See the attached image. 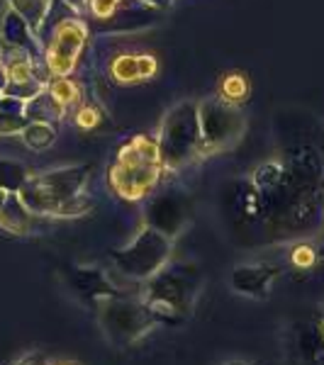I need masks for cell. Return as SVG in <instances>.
<instances>
[{
	"label": "cell",
	"instance_id": "cell-1",
	"mask_svg": "<svg viewBox=\"0 0 324 365\" xmlns=\"http://www.w3.org/2000/svg\"><path fill=\"white\" fill-rule=\"evenodd\" d=\"M91 166H66L29 175L17 190L32 215L39 217H81L91 210L83 187L91 178Z\"/></svg>",
	"mask_w": 324,
	"mask_h": 365
},
{
	"label": "cell",
	"instance_id": "cell-2",
	"mask_svg": "<svg viewBox=\"0 0 324 365\" xmlns=\"http://www.w3.org/2000/svg\"><path fill=\"white\" fill-rule=\"evenodd\" d=\"M200 285L203 280H200L198 268L186 266V263H166L149 280H144V290L139 297L156 314L158 324L178 327L193 314Z\"/></svg>",
	"mask_w": 324,
	"mask_h": 365
},
{
	"label": "cell",
	"instance_id": "cell-3",
	"mask_svg": "<svg viewBox=\"0 0 324 365\" xmlns=\"http://www.w3.org/2000/svg\"><path fill=\"white\" fill-rule=\"evenodd\" d=\"M161 170L163 163L158 154V139L137 134L117 151L115 163L108 168V185L122 200L137 202L154 192Z\"/></svg>",
	"mask_w": 324,
	"mask_h": 365
},
{
	"label": "cell",
	"instance_id": "cell-4",
	"mask_svg": "<svg viewBox=\"0 0 324 365\" xmlns=\"http://www.w3.org/2000/svg\"><path fill=\"white\" fill-rule=\"evenodd\" d=\"M98 324L115 349H129L156 327V314L141 297L117 295L96 304Z\"/></svg>",
	"mask_w": 324,
	"mask_h": 365
},
{
	"label": "cell",
	"instance_id": "cell-5",
	"mask_svg": "<svg viewBox=\"0 0 324 365\" xmlns=\"http://www.w3.org/2000/svg\"><path fill=\"white\" fill-rule=\"evenodd\" d=\"M158 154L163 168H181L203 156V129L196 103L186 100L166 113L158 134Z\"/></svg>",
	"mask_w": 324,
	"mask_h": 365
},
{
	"label": "cell",
	"instance_id": "cell-6",
	"mask_svg": "<svg viewBox=\"0 0 324 365\" xmlns=\"http://www.w3.org/2000/svg\"><path fill=\"white\" fill-rule=\"evenodd\" d=\"M171 251H173L171 237L146 225L125 249H115L110 253V258H113L115 268L127 278L149 280L156 270H161L168 263Z\"/></svg>",
	"mask_w": 324,
	"mask_h": 365
},
{
	"label": "cell",
	"instance_id": "cell-7",
	"mask_svg": "<svg viewBox=\"0 0 324 365\" xmlns=\"http://www.w3.org/2000/svg\"><path fill=\"white\" fill-rule=\"evenodd\" d=\"M198 117L203 129V156L232 146L246 129V120L241 117L239 108L222 103L220 98L203 100L198 105Z\"/></svg>",
	"mask_w": 324,
	"mask_h": 365
},
{
	"label": "cell",
	"instance_id": "cell-8",
	"mask_svg": "<svg viewBox=\"0 0 324 365\" xmlns=\"http://www.w3.org/2000/svg\"><path fill=\"white\" fill-rule=\"evenodd\" d=\"M290 182V202L295 200H320L324 185V158L315 146H293L283 163Z\"/></svg>",
	"mask_w": 324,
	"mask_h": 365
},
{
	"label": "cell",
	"instance_id": "cell-9",
	"mask_svg": "<svg viewBox=\"0 0 324 365\" xmlns=\"http://www.w3.org/2000/svg\"><path fill=\"white\" fill-rule=\"evenodd\" d=\"M88 39V27L79 20H61L51 32V42L46 46L44 58L49 73H54L56 78L69 76L79 63V56L86 46Z\"/></svg>",
	"mask_w": 324,
	"mask_h": 365
},
{
	"label": "cell",
	"instance_id": "cell-10",
	"mask_svg": "<svg viewBox=\"0 0 324 365\" xmlns=\"http://www.w3.org/2000/svg\"><path fill=\"white\" fill-rule=\"evenodd\" d=\"M69 285L88 304H98L100 299L125 295L113 280L108 278L103 268L98 266H74L69 270Z\"/></svg>",
	"mask_w": 324,
	"mask_h": 365
},
{
	"label": "cell",
	"instance_id": "cell-11",
	"mask_svg": "<svg viewBox=\"0 0 324 365\" xmlns=\"http://www.w3.org/2000/svg\"><path fill=\"white\" fill-rule=\"evenodd\" d=\"M280 275L278 266H270V263H241L232 270L229 275V285L232 290L241 297L251 299H266L270 282Z\"/></svg>",
	"mask_w": 324,
	"mask_h": 365
},
{
	"label": "cell",
	"instance_id": "cell-12",
	"mask_svg": "<svg viewBox=\"0 0 324 365\" xmlns=\"http://www.w3.org/2000/svg\"><path fill=\"white\" fill-rule=\"evenodd\" d=\"M146 225L158 229L166 237H178L188 225V210L186 202L178 195H154L146 207Z\"/></svg>",
	"mask_w": 324,
	"mask_h": 365
},
{
	"label": "cell",
	"instance_id": "cell-13",
	"mask_svg": "<svg viewBox=\"0 0 324 365\" xmlns=\"http://www.w3.org/2000/svg\"><path fill=\"white\" fill-rule=\"evenodd\" d=\"M0 39L8 46H13V49H25L27 54H32L34 58H39V54H42V49H39V44H37V34H34L27 22L10 8L3 17V25H0Z\"/></svg>",
	"mask_w": 324,
	"mask_h": 365
},
{
	"label": "cell",
	"instance_id": "cell-14",
	"mask_svg": "<svg viewBox=\"0 0 324 365\" xmlns=\"http://www.w3.org/2000/svg\"><path fill=\"white\" fill-rule=\"evenodd\" d=\"M113 81L115 83H139L156 73V61L154 56H117L113 61Z\"/></svg>",
	"mask_w": 324,
	"mask_h": 365
},
{
	"label": "cell",
	"instance_id": "cell-15",
	"mask_svg": "<svg viewBox=\"0 0 324 365\" xmlns=\"http://www.w3.org/2000/svg\"><path fill=\"white\" fill-rule=\"evenodd\" d=\"M0 229L15 237H25L32 229V212L27 210V205L22 202L17 192H8L5 205L0 210Z\"/></svg>",
	"mask_w": 324,
	"mask_h": 365
},
{
	"label": "cell",
	"instance_id": "cell-16",
	"mask_svg": "<svg viewBox=\"0 0 324 365\" xmlns=\"http://www.w3.org/2000/svg\"><path fill=\"white\" fill-rule=\"evenodd\" d=\"M251 96V86H249V76L241 73V71H232V73H225L220 81V88H217V98L227 105H234L239 108L241 103H246Z\"/></svg>",
	"mask_w": 324,
	"mask_h": 365
},
{
	"label": "cell",
	"instance_id": "cell-17",
	"mask_svg": "<svg viewBox=\"0 0 324 365\" xmlns=\"http://www.w3.org/2000/svg\"><path fill=\"white\" fill-rule=\"evenodd\" d=\"M300 353H303L305 363L310 365H324V324H305L303 334H300Z\"/></svg>",
	"mask_w": 324,
	"mask_h": 365
},
{
	"label": "cell",
	"instance_id": "cell-18",
	"mask_svg": "<svg viewBox=\"0 0 324 365\" xmlns=\"http://www.w3.org/2000/svg\"><path fill=\"white\" fill-rule=\"evenodd\" d=\"M66 113V110L61 108V105L56 103L54 98H51V93L44 91L39 93V96H34L32 100H27L25 103V117L29 122H49L51 125V120H61V115Z\"/></svg>",
	"mask_w": 324,
	"mask_h": 365
},
{
	"label": "cell",
	"instance_id": "cell-19",
	"mask_svg": "<svg viewBox=\"0 0 324 365\" xmlns=\"http://www.w3.org/2000/svg\"><path fill=\"white\" fill-rule=\"evenodd\" d=\"M27 117H25V103L17 98H0V137L3 134H17L27 127Z\"/></svg>",
	"mask_w": 324,
	"mask_h": 365
},
{
	"label": "cell",
	"instance_id": "cell-20",
	"mask_svg": "<svg viewBox=\"0 0 324 365\" xmlns=\"http://www.w3.org/2000/svg\"><path fill=\"white\" fill-rule=\"evenodd\" d=\"M8 8L15 10L29 25V29L37 34L51 10V0H8Z\"/></svg>",
	"mask_w": 324,
	"mask_h": 365
},
{
	"label": "cell",
	"instance_id": "cell-21",
	"mask_svg": "<svg viewBox=\"0 0 324 365\" xmlns=\"http://www.w3.org/2000/svg\"><path fill=\"white\" fill-rule=\"evenodd\" d=\"M234 207L237 215L244 217L246 222H254L261 215V202H258V192L254 182H237V190H234Z\"/></svg>",
	"mask_w": 324,
	"mask_h": 365
},
{
	"label": "cell",
	"instance_id": "cell-22",
	"mask_svg": "<svg viewBox=\"0 0 324 365\" xmlns=\"http://www.w3.org/2000/svg\"><path fill=\"white\" fill-rule=\"evenodd\" d=\"M22 141L32 151H44L56 141V129L49 122H27V127L22 129Z\"/></svg>",
	"mask_w": 324,
	"mask_h": 365
},
{
	"label": "cell",
	"instance_id": "cell-23",
	"mask_svg": "<svg viewBox=\"0 0 324 365\" xmlns=\"http://www.w3.org/2000/svg\"><path fill=\"white\" fill-rule=\"evenodd\" d=\"M29 178L27 168L20 161H8V158H0V190L17 192L25 180Z\"/></svg>",
	"mask_w": 324,
	"mask_h": 365
},
{
	"label": "cell",
	"instance_id": "cell-24",
	"mask_svg": "<svg viewBox=\"0 0 324 365\" xmlns=\"http://www.w3.org/2000/svg\"><path fill=\"white\" fill-rule=\"evenodd\" d=\"M46 91L51 93V98H54L64 110L76 108V105H79V100H81L79 86H76L71 78H66V76H61V78L51 81V83L46 86Z\"/></svg>",
	"mask_w": 324,
	"mask_h": 365
},
{
	"label": "cell",
	"instance_id": "cell-25",
	"mask_svg": "<svg viewBox=\"0 0 324 365\" xmlns=\"http://www.w3.org/2000/svg\"><path fill=\"white\" fill-rule=\"evenodd\" d=\"M46 88V83L42 78H29V81H8V86H5L3 96L8 98H17L22 100V103H27V100H32L34 96H39Z\"/></svg>",
	"mask_w": 324,
	"mask_h": 365
},
{
	"label": "cell",
	"instance_id": "cell-26",
	"mask_svg": "<svg viewBox=\"0 0 324 365\" xmlns=\"http://www.w3.org/2000/svg\"><path fill=\"white\" fill-rule=\"evenodd\" d=\"M315 261H317V249H312V246H308V244H298L295 249L290 251V263L300 270L312 268L315 266Z\"/></svg>",
	"mask_w": 324,
	"mask_h": 365
},
{
	"label": "cell",
	"instance_id": "cell-27",
	"mask_svg": "<svg viewBox=\"0 0 324 365\" xmlns=\"http://www.w3.org/2000/svg\"><path fill=\"white\" fill-rule=\"evenodd\" d=\"M122 0H91V10L96 17H110Z\"/></svg>",
	"mask_w": 324,
	"mask_h": 365
},
{
	"label": "cell",
	"instance_id": "cell-28",
	"mask_svg": "<svg viewBox=\"0 0 324 365\" xmlns=\"http://www.w3.org/2000/svg\"><path fill=\"white\" fill-rule=\"evenodd\" d=\"M46 361H49V358H46L42 351H29L25 356L17 358L13 365H46Z\"/></svg>",
	"mask_w": 324,
	"mask_h": 365
},
{
	"label": "cell",
	"instance_id": "cell-29",
	"mask_svg": "<svg viewBox=\"0 0 324 365\" xmlns=\"http://www.w3.org/2000/svg\"><path fill=\"white\" fill-rule=\"evenodd\" d=\"M98 122V113L93 108H86V110H81L79 113V125L81 127H93Z\"/></svg>",
	"mask_w": 324,
	"mask_h": 365
},
{
	"label": "cell",
	"instance_id": "cell-30",
	"mask_svg": "<svg viewBox=\"0 0 324 365\" xmlns=\"http://www.w3.org/2000/svg\"><path fill=\"white\" fill-rule=\"evenodd\" d=\"M74 13H83V10L91 8V0H64Z\"/></svg>",
	"mask_w": 324,
	"mask_h": 365
},
{
	"label": "cell",
	"instance_id": "cell-31",
	"mask_svg": "<svg viewBox=\"0 0 324 365\" xmlns=\"http://www.w3.org/2000/svg\"><path fill=\"white\" fill-rule=\"evenodd\" d=\"M5 86H8V71H5V63H3V58H0V96H3Z\"/></svg>",
	"mask_w": 324,
	"mask_h": 365
},
{
	"label": "cell",
	"instance_id": "cell-32",
	"mask_svg": "<svg viewBox=\"0 0 324 365\" xmlns=\"http://www.w3.org/2000/svg\"><path fill=\"white\" fill-rule=\"evenodd\" d=\"M146 3H149V5H158V8H168L173 0H146Z\"/></svg>",
	"mask_w": 324,
	"mask_h": 365
},
{
	"label": "cell",
	"instance_id": "cell-33",
	"mask_svg": "<svg viewBox=\"0 0 324 365\" xmlns=\"http://www.w3.org/2000/svg\"><path fill=\"white\" fill-rule=\"evenodd\" d=\"M5 13H8V0H0V25H3Z\"/></svg>",
	"mask_w": 324,
	"mask_h": 365
},
{
	"label": "cell",
	"instance_id": "cell-34",
	"mask_svg": "<svg viewBox=\"0 0 324 365\" xmlns=\"http://www.w3.org/2000/svg\"><path fill=\"white\" fill-rule=\"evenodd\" d=\"M46 365H81V363H76V361H46Z\"/></svg>",
	"mask_w": 324,
	"mask_h": 365
},
{
	"label": "cell",
	"instance_id": "cell-35",
	"mask_svg": "<svg viewBox=\"0 0 324 365\" xmlns=\"http://www.w3.org/2000/svg\"><path fill=\"white\" fill-rule=\"evenodd\" d=\"M5 197H8V190H0V210H3V205H5Z\"/></svg>",
	"mask_w": 324,
	"mask_h": 365
},
{
	"label": "cell",
	"instance_id": "cell-36",
	"mask_svg": "<svg viewBox=\"0 0 324 365\" xmlns=\"http://www.w3.org/2000/svg\"><path fill=\"white\" fill-rule=\"evenodd\" d=\"M317 258H322V261H324V239H322L320 249H317Z\"/></svg>",
	"mask_w": 324,
	"mask_h": 365
},
{
	"label": "cell",
	"instance_id": "cell-37",
	"mask_svg": "<svg viewBox=\"0 0 324 365\" xmlns=\"http://www.w3.org/2000/svg\"><path fill=\"white\" fill-rule=\"evenodd\" d=\"M225 365H249V363H244V361H229V363H225Z\"/></svg>",
	"mask_w": 324,
	"mask_h": 365
},
{
	"label": "cell",
	"instance_id": "cell-38",
	"mask_svg": "<svg viewBox=\"0 0 324 365\" xmlns=\"http://www.w3.org/2000/svg\"><path fill=\"white\" fill-rule=\"evenodd\" d=\"M322 324H324V319H322Z\"/></svg>",
	"mask_w": 324,
	"mask_h": 365
},
{
	"label": "cell",
	"instance_id": "cell-39",
	"mask_svg": "<svg viewBox=\"0 0 324 365\" xmlns=\"http://www.w3.org/2000/svg\"><path fill=\"white\" fill-rule=\"evenodd\" d=\"M0 98H3V96H0Z\"/></svg>",
	"mask_w": 324,
	"mask_h": 365
}]
</instances>
